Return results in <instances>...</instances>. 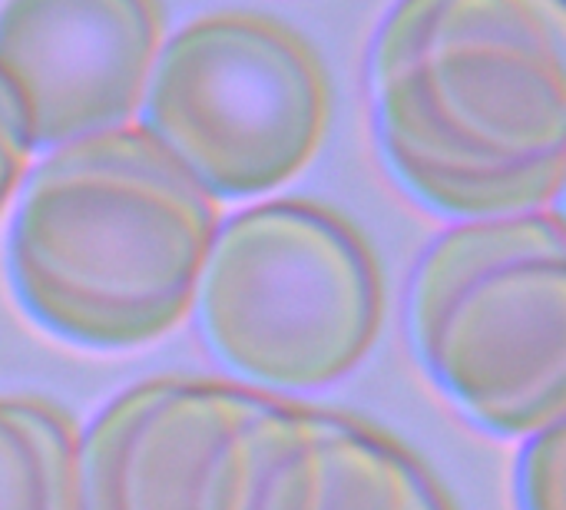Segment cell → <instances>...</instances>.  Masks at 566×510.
Listing matches in <instances>:
<instances>
[{
	"mask_svg": "<svg viewBox=\"0 0 566 510\" xmlns=\"http://www.w3.org/2000/svg\"><path fill=\"white\" fill-rule=\"evenodd\" d=\"M405 342L478 431L524 441L566 421V232L560 212L444 229L405 289Z\"/></svg>",
	"mask_w": 566,
	"mask_h": 510,
	"instance_id": "3",
	"label": "cell"
},
{
	"mask_svg": "<svg viewBox=\"0 0 566 510\" xmlns=\"http://www.w3.org/2000/svg\"><path fill=\"white\" fill-rule=\"evenodd\" d=\"M514 501L517 510H566V421L521 441Z\"/></svg>",
	"mask_w": 566,
	"mask_h": 510,
	"instance_id": "10",
	"label": "cell"
},
{
	"mask_svg": "<svg viewBox=\"0 0 566 510\" xmlns=\"http://www.w3.org/2000/svg\"><path fill=\"white\" fill-rule=\"evenodd\" d=\"M139 113V126L202 192L249 202L318 159L332 86L312 43L289 23L222 10L163 43Z\"/></svg>",
	"mask_w": 566,
	"mask_h": 510,
	"instance_id": "5",
	"label": "cell"
},
{
	"mask_svg": "<svg viewBox=\"0 0 566 510\" xmlns=\"http://www.w3.org/2000/svg\"><path fill=\"white\" fill-rule=\"evenodd\" d=\"M163 43L159 0H3L0 86L33 153L129 126Z\"/></svg>",
	"mask_w": 566,
	"mask_h": 510,
	"instance_id": "7",
	"label": "cell"
},
{
	"mask_svg": "<svg viewBox=\"0 0 566 510\" xmlns=\"http://www.w3.org/2000/svg\"><path fill=\"white\" fill-rule=\"evenodd\" d=\"M76 435L50 402L0 398V510H80Z\"/></svg>",
	"mask_w": 566,
	"mask_h": 510,
	"instance_id": "9",
	"label": "cell"
},
{
	"mask_svg": "<svg viewBox=\"0 0 566 510\" xmlns=\"http://www.w3.org/2000/svg\"><path fill=\"white\" fill-rule=\"evenodd\" d=\"M249 510H454L438 478L391 435L285 402Z\"/></svg>",
	"mask_w": 566,
	"mask_h": 510,
	"instance_id": "8",
	"label": "cell"
},
{
	"mask_svg": "<svg viewBox=\"0 0 566 510\" xmlns=\"http://www.w3.org/2000/svg\"><path fill=\"white\" fill-rule=\"evenodd\" d=\"M368 93L391 179L454 222L554 209L566 176V0H398Z\"/></svg>",
	"mask_w": 566,
	"mask_h": 510,
	"instance_id": "1",
	"label": "cell"
},
{
	"mask_svg": "<svg viewBox=\"0 0 566 510\" xmlns=\"http://www.w3.org/2000/svg\"><path fill=\"white\" fill-rule=\"evenodd\" d=\"M189 319L226 382L289 402L361 368L381 335L385 279L338 212L252 202L219 219Z\"/></svg>",
	"mask_w": 566,
	"mask_h": 510,
	"instance_id": "4",
	"label": "cell"
},
{
	"mask_svg": "<svg viewBox=\"0 0 566 510\" xmlns=\"http://www.w3.org/2000/svg\"><path fill=\"white\" fill-rule=\"evenodd\" d=\"M285 402L216 378H146L76 435L80 510H249Z\"/></svg>",
	"mask_w": 566,
	"mask_h": 510,
	"instance_id": "6",
	"label": "cell"
},
{
	"mask_svg": "<svg viewBox=\"0 0 566 510\" xmlns=\"http://www.w3.org/2000/svg\"><path fill=\"white\" fill-rule=\"evenodd\" d=\"M33 156L36 153L27 143V133L17 119V110H13L7 90L0 86V219L13 206V199H17V192L30 173Z\"/></svg>",
	"mask_w": 566,
	"mask_h": 510,
	"instance_id": "11",
	"label": "cell"
},
{
	"mask_svg": "<svg viewBox=\"0 0 566 510\" xmlns=\"http://www.w3.org/2000/svg\"><path fill=\"white\" fill-rule=\"evenodd\" d=\"M7 236V279L27 319L83 352H136L176 332L219 226V202L143 126L43 153Z\"/></svg>",
	"mask_w": 566,
	"mask_h": 510,
	"instance_id": "2",
	"label": "cell"
}]
</instances>
